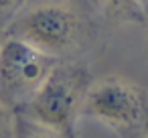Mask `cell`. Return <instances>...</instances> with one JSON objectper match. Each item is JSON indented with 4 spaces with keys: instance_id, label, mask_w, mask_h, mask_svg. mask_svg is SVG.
<instances>
[{
    "instance_id": "4",
    "label": "cell",
    "mask_w": 148,
    "mask_h": 138,
    "mask_svg": "<svg viewBox=\"0 0 148 138\" xmlns=\"http://www.w3.org/2000/svg\"><path fill=\"white\" fill-rule=\"evenodd\" d=\"M57 61L23 39L6 37L0 43V100L14 110L21 108Z\"/></svg>"
},
{
    "instance_id": "3",
    "label": "cell",
    "mask_w": 148,
    "mask_h": 138,
    "mask_svg": "<svg viewBox=\"0 0 148 138\" xmlns=\"http://www.w3.org/2000/svg\"><path fill=\"white\" fill-rule=\"evenodd\" d=\"M33 47L61 59L79 49L85 39V23L77 10L65 4H39L18 14L6 29Z\"/></svg>"
},
{
    "instance_id": "7",
    "label": "cell",
    "mask_w": 148,
    "mask_h": 138,
    "mask_svg": "<svg viewBox=\"0 0 148 138\" xmlns=\"http://www.w3.org/2000/svg\"><path fill=\"white\" fill-rule=\"evenodd\" d=\"M138 10H140V19L148 23V0H138Z\"/></svg>"
},
{
    "instance_id": "2",
    "label": "cell",
    "mask_w": 148,
    "mask_h": 138,
    "mask_svg": "<svg viewBox=\"0 0 148 138\" xmlns=\"http://www.w3.org/2000/svg\"><path fill=\"white\" fill-rule=\"evenodd\" d=\"M81 118H91L126 138H148V91L120 75L91 81L81 106Z\"/></svg>"
},
{
    "instance_id": "8",
    "label": "cell",
    "mask_w": 148,
    "mask_h": 138,
    "mask_svg": "<svg viewBox=\"0 0 148 138\" xmlns=\"http://www.w3.org/2000/svg\"><path fill=\"white\" fill-rule=\"evenodd\" d=\"M14 2H16V0H0V14L6 12V10H10L14 6Z\"/></svg>"
},
{
    "instance_id": "5",
    "label": "cell",
    "mask_w": 148,
    "mask_h": 138,
    "mask_svg": "<svg viewBox=\"0 0 148 138\" xmlns=\"http://www.w3.org/2000/svg\"><path fill=\"white\" fill-rule=\"evenodd\" d=\"M16 136V112L0 100V138Z\"/></svg>"
},
{
    "instance_id": "6",
    "label": "cell",
    "mask_w": 148,
    "mask_h": 138,
    "mask_svg": "<svg viewBox=\"0 0 148 138\" xmlns=\"http://www.w3.org/2000/svg\"><path fill=\"white\" fill-rule=\"evenodd\" d=\"M103 2L116 12H126V10H134V8L138 10V0H103ZM138 14H140V10H138Z\"/></svg>"
},
{
    "instance_id": "1",
    "label": "cell",
    "mask_w": 148,
    "mask_h": 138,
    "mask_svg": "<svg viewBox=\"0 0 148 138\" xmlns=\"http://www.w3.org/2000/svg\"><path fill=\"white\" fill-rule=\"evenodd\" d=\"M93 77L87 65L79 61L59 59L37 91L16 108V134L18 128H41L57 136H73L75 124L81 118L83 97Z\"/></svg>"
}]
</instances>
